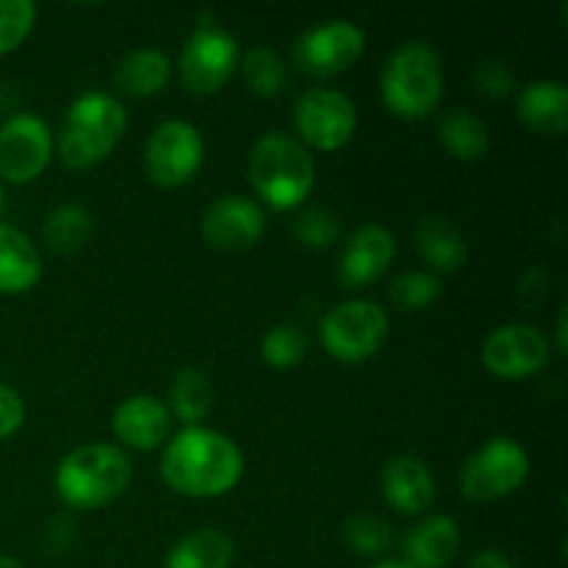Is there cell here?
Listing matches in <instances>:
<instances>
[{"label": "cell", "instance_id": "obj_1", "mask_svg": "<svg viewBox=\"0 0 568 568\" xmlns=\"http://www.w3.org/2000/svg\"><path fill=\"white\" fill-rule=\"evenodd\" d=\"M244 471L242 449L209 427H186L166 444L161 475L186 497H220L231 491Z\"/></svg>", "mask_w": 568, "mask_h": 568}, {"label": "cell", "instance_id": "obj_2", "mask_svg": "<svg viewBox=\"0 0 568 568\" xmlns=\"http://www.w3.org/2000/svg\"><path fill=\"white\" fill-rule=\"evenodd\" d=\"M314 159L303 142L281 131H270L253 144L250 181L272 209H297L314 189Z\"/></svg>", "mask_w": 568, "mask_h": 568}, {"label": "cell", "instance_id": "obj_3", "mask_svg": "<svg viewBox=\"0 0 568 568\" xmlns=\"http://www.w3.org/2000/svg\"><path fill=\"white\" fill-rule=\"evenodd\" d=\"M133 464L114 444H83L55 469V491L72 508H100L131 486Z\"/></svg>", "mask_w": 568, "mask_h": 568}, {"label": "cell", "instance_id": "obj_4", "mask_svg": "<svg viewBox=\"0 0 568 568\" xmlns=\"http://www.w3.org/2000/svg\"><path fill=\"white\" fill-rule=\"evenodd\" d=\"M444 67L436 50L422 39L403 42L386 59L381 72V94L394 114L422 120L442 100Z\"/></svg>", "mask_w": 568, "mask_h": 568}, {"label": "cell", "instance_id": "obj_5", "mask_svg": "<svg viewBox=\"0 0 568 568\" xmlns=\"http://www.w3.org/2000/svg\"><path fill=\"white\" fill-rule=\"evenodd\" d=\"M128 128V111L114 94L87 92L72 100L59 133V153L67 166L98 164L114 150Z\"/></svg>", "mask_w": 568, "mask_h": 568}, {"label": "cell", "instance_id": "obj_6", "mask_svg": "<svg viewBox=\"0 0 568 568\" xmlns=\"http://www.w3.org/2000/svg\"><path fill=\"white\" fill-rule=\"evenodd\" d=\"M320 336L333 358L358 364L383 347L388 336V316L372 300H344L327 311Z\"/></svg>", "mask_w": 568, "mask_h": 568}, {"label": "cell", "instance_id": "obj_7", "mask_svg": "<svg viewBox=\"0 0 568 568\" xmlns=\"http://www.w3.org/2000/svg\"><path fill=\"white\" fill-rule=\"evenodd\" d=\"M530 471V458L519 442L508 436L488 438L466 458L460 469V488L471 503H494L514 494Z\"/></svg>", "mask_w": 568, "mask_h": 568}, {"label": "cell", "instance_id": "obj_8", "mask_svg": "<svg viewBox=\"0 0 568 568\" xmlns=\"http://www.w3.org/2000/svg\"><path fill=\"white\" fill-rule=\"evenodd\" d=\"M203 136L186 120H164L144 142V172L159 186L192 181L203 164Z\"/></svg>", "mask_w": 568, "mask_h": 568}, {"label": "cell", "instance_id": "obj_9", "mask_svg": "<svg viewBox=\"0 0 568 568\" xmlns=\"http://www.w3.org/2000/svg\"><path fill=\"white\" fill-rule=\"evenodd\" d=\"M239 44L233 33L214 22H203L192 31L181 50V78L189 92L211 94L233 75Z\"/></svg>", "mask_w": 568, "mask_h": 568}, {"label": "cell", "instance_id": "obj_10", "mask_svg": "<svg viewBox=\"0 0 568 568\" xmlns=\"http://www.w3.org/2000/svg\"><path fill=\"white\" fill-rule=\"evenodd\" d=\"M294 125L300 136L320 150H338L353 139L358 114L355 103L338 89L316 87L294 103Z\"/></svg>", "mask_w": 568, "mask_h": 568}, {"label": "cell", "instance_id": "obj_11", "mask_svg": "<svg viewBox=\"0 0 568 568\" xmlns=\"http://www.w3.org/2000/svg\"><path fill=\"white\" fill-rule=\"evenodd\" d=\"M366 37L355 22L327 20L308 28L294 42V61L308 75H336L358 61Z\"/></svg>", "mask_w": 568, "mask_h": 568}, {"label": "cell", "instance_id": "obj_12", "mask_svg": "<svg viewBox=\"0 0 568 568\" xmlns=\"http://www.w3.org/2000/svg\"><path fill=\"white\" fill-rule=\"evenodd\" d=\"M53 133L33 114H14L0 125V178L28 183L48 166Z\"/></svg>", "mask_w": 568, "mask_h": 568}, {"label": "cell", "instance_id": "obj_13", "mask_svg": "<svg viewBox=\"0 0 568 568\" xmlns=\"http://www.w3.org/2000/svg\"><path fill=\"white\" fill-rule=\"evenodd\" d=\"M549 361V342L532 325H503L494 327L483 342V364L499 377L536 375Z\"/></svg>", "mask_w": 568, "mask_h": 568}, {"label": "cell", "instance_id": "obj_14", "mask_svg": "<svg viewBox=\"0 0 568 568\" xmlns=\"http://www.w3.org/2000/svg\"><path fill=\"white\" fill-rule=\"evenodd\" d=\"M205 242L220 250L253 247L266 231V214L255 200L244 194H222L200 216Z\"/></svg>", "mask_w": 568, "mask_h": 568}, {"label": "cell", "instance_id": "obj_15", "mask_svg": "<svg viewBox=\"0 0 568 568\" xmlns=\"http://www.w3.org/2000/svg\"><path fill=\"white\" fill-rule=\"evenodd\" d=\"M397 255V239L388 227L366 222L349 233L342 255H338V281L344 286H366L375 283Z\"/></svg>", "mask_w": 568, "mask_h": 568}, {"label": "cell", "instance_id": "obj_16", "mask_svg": "<svg viewBox=\"0 0 568 568\" xmlns=\"http://www.w3.org/2000/svg\"><path fill=\"white\" fill-rule=\"evenodd\" d=\"M170 408L153 394H133L114 410V433L131 449H155L170 436Z\"/></svg>", "mask_w": 568, "mask_h": 568}, {"label": "cell", "instance_id": "obj_17", "mask_svg": "<svg viewBox=\"0 0 568 568\" xmlns=\"http://www.w3.org/2000/svg\"><path fill=\"white\" fill-rule=\"evenodd\" d=\"M381 486L386 503L394 505L399 514H422L436 499V480H433L430 466L414 455H399L388 460L381 475Z\"/></svg>", "mask_w": 568, "mask_h": 568}, {"label": "cell", "instance_id": "obj_18", "mask_svg": "<svg viewBox=\"0 0 568 568\" xmlns=\"http://www.w3.org/2000/svg\"><path fill=\"white\" fill-rule=\"evenodd\" d=\"M460 549V527L449 516H427L405 536V564L410 568H447Z\"/></svg>", "mask_w": 568, "mask_h": 568}, {"label": "cell", "instance_id": "obj_19", "mask_svg": "<svg viewBox=\"0 0 568 568\" xmlns=\"http://www.w3.org/2000/svg\"><path fill=\"white\" fill-rule=\"evenodd\" d=\"M516 114L530 131L560 136L568 125V89L564 81H532L516 98Z\"/></svg>", "mask_w": 568, "mask_h": 568}, {"label": "cell", "instance_id": "obj_20", "mask_svg": "<svg viewBox=\"0 0 568 568\" xmlns=\"http://www.w3.org/2000/svg\"><path fill=\"white\" fill-rule=\"evenodd\" d=\"M42 277V258L31 239L11 225H0V292H28Z\"/></svg>", "mask_w": 568, "mask_h": 568}, {"label": "cell", "instance_id": "obj_21", "mask_svg": "<svg viewBox=\"0 0 568 568\" xmlns=\"http://www.w3.org/2000/svg\"><path fill=\"white\" fill-rule=\"evenodd\" d=\"M414 239L427 264L436 266V270L455 272L464 266L466 239L464 233H460V227H455L453 220H447V216H422V220L416 222Z\"/></svg>", "mask_w": 568, "mask_h": 568}, {"label": "cell", "instance_id": "obj_22", "mask_svg": "<svg viewBox=\"0 0 568 568\" xmlns=\"http://www.w3.org/2000/svg\"><path fill=\"white\" fill-rule=\"evenodd\" d=\"M172 75V61L159 48H136L116 61L114 81L128 94H155Z\"/></svg>", "mask_w": 568, "mask_h": 568}, {"label": "cell", "instance_id": "obj_23", "mask_svg": "<svg viewBox=\"0 0 568 568\" xmlns=\"http://www.w3.org/2000/svg\"><path fill=\"white\" fill-rule=\"evenodd\" d=\"M233 560V541L216 527L189 532L166 555L164 568H227Z\"/></svg>", "mask_w": 568, "mask_h": 568}, {"label": "cell", "instance_id": "obj_24", "mask_svg": "<svg viewBox=\"0 0 568 568\" xmlns=\"http://www.w3.org/2000/svg\"><path fill=\"white\" fill-rule=\"evenodd\" d=\"M214 408V386L211 377L197 366H183L170 383V410L189 427H197Z\"/></svg>", "mask_w": 568, "mask_h": 568}, {"label": "cell", "instance_id": "obj_25", "mask_svg": "<svg viewBox=\"0 0 568 568\" xmlns=\"http://www.w3.org/2000/svg\"><path fill=\"white\" fill-rule=\"evenodd\" d=\"M438 136L449 153L464 161L483 159L488 153V144H491L486 122L469 109H449L438 120Z\"/></svg>", "mask_w": 568, "mask_h": 568}, {"label": "cell", "instance_id": "obj_26", "mask_svg": "<svg viewBox=\"0 0 568 568\" xmlns=\"http://www.w3.org/2000/svg\"><path fill=\"white\" fill-rule=\"evenodd\" d=\"M42 236L44 244H48L53 253H78V250L89 242V236H92V214H89L83 205L75 203L55 205V209L44 216Z\"/></svg>", "mask_w": 568, "mask_h": 568}, {"label": "cell", "instance_id": "obj_27", "mask_svg": "<svg viewBox=\"0 0 568 568\" xmlns=\"http://www.w3.org/2000/svg\"><path fill=\"white\" fill-rule=\"evenodd\" d=\"M242 72H244V81L247 87L253 89L255 94L261 98H275L286 89L288 83V72L286 64H283L281 53L270 44H255L242 61Z\"/></svg>", "mask_w": 568, "mask_h": 568}, {"label": "cell", "instance_id": "obj_28", "mask_svg": "<svg viewBox=\"0 0 568 568\" xmlns=\"http://www.w3.org/2000/svg\"><path fill=\"white\" fill-rule=\"evenodd\" d=\"M342 538L353 552L366 555V558H375L383 555L394 541V530L386 519L375 514H358L353 519L344 521Z\"/></svg>", "mask_w": 568, "mask_h": 568}, {"label": "cell", "instance_id": "obj_29", "mask_svg": "<svg viewBox=\"0 0 568 568\" xmlns=\"http://www.w3.org/2000/svg\"><path fill=\"white\" fill-rule=\"evenodd\" d=\"M305 349H308V336H305L303 327L292 325V322L272 325L261 342V355H264L266 364L277 366V369L297 366L305 358Z\"/></svg>", "mask_w": 568, "mask_h": 568}, {"label": "cell", "instance_id": "obj_30", "mask_svg": "<svg viewBox=\"0 0 568 568\" xmlns=\"http://www.w3.org/2000/svg\"><path fill=\"white\" fill-rule=\"evenodd\" d=\"M292 233L300 244H305V247H331V244H336L338 236H342V220H338L331 209L314 205V209H303L294 216Z\"/></svg>", "mask_w": 568, "mask_h": 568}, {"label": "cell", "instance_id": "obj_31", "mask_svg": "<svg viewBox=\"0 0 568 568\" xmlns=\"http://www.w3.org/2000/svg\"><path fill=\"white\" fill-rule=\"evenodd\" d=\"M442 294V281L433 272H403L392 281L388 300L403 311H419Z\"/></svg>", "mask_w": 568, "mask_h": 568}, {"label": "cell", "instance_id": "obj_32", "mask_svg": "<svg viewBox=\"0 0 568 568\" xmlns=\"http://www.w3.org/2000/svg\"><path fill=\"white\" fill-rule=\"evenodd\" d=\"M37 6L31 0H0V53L14 50L31 33Z\"/></svg>", "mask_w": 568, "mask_h": 568}, {"label": "cell", "instance_id": "obj_33", "mask_svg": "<svg viewBox=\"0 0 568 568\" xmlns=\"http://www.w3.org/2000/svg\"><path fill=\"white\" fill-rule=\"evenodd\" d=\"M475 83L483 89V92L491 94V98H505V94L514 92L516 72L514 67L505 64V61L488 59L483 61V64H477Z\"/></svg>", "mask_w": 568, "mask_h": 568}, {"label": "cell", "instance_id": "obj_34", "mask_svg": "<svg viewBox=\"0 0 568 568\" xmlns=\"http://www.w3.org/2000/svg\"><path fill=\"white\" fill-rule=\"evenodd\" d=\"M26 422V403L11 386L0 383V438L14 436Z\"/></svg>", "mask_w": 568, "mask_h": 568}, {"label": "cell", "instance_id": "obj_35", "mask_svg": "<svg viewBox=\"0 0 568 568\" xmlns=\"http://www.w3.org/2000/svg\"><path fill=\"white\" fill-rule=\"evenodd\" d=\"M469 568H514V564L497 549H483L469 560Z\"/></svg>", "mask_w": 568, "mask_h": 568}, {"label": "cell", "instance_id": "obj_36", "mask_svg": "<svg viewBox=\"0 0 568 568\" xmlns=\"http://www.w3.org/2000/svg\"><path fill=\"white\" fill-rule=\"evenodd\" d=\"M372 568H410V566L405 564V560H383V564H377Z\"/></svg>", "mask_w": 568, "mask_h": 568}, {"label": "cell", "instance_id": "obj_37", "mask_svg": "<svg viewBox=\"0 0 568 568\" xmlns=\"http://www.w3.org/2000/svg\"><path fill=\"white\" fill-rule=\"evenodd\" d=\"M0 568H26V566L17 564V560L9 558V555H0Z\"/></svg>", "mask_w": 568, "mask_h": 568}, {"label": "cell", "instance_id": "obj_38", "mask_svg": "<svg viewBox=\"0 0 568 568\" xmlns=\"http://www.w3.org/2000/svg\"><path fill=\"white\" fill-rule=\"evenodd\" d=\"M0 209H3V186H0Z\"/></svg>", "mask_w": 568, "mask_h": 568}]
</instances>
